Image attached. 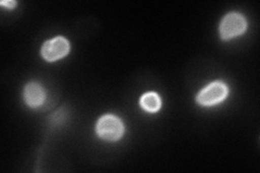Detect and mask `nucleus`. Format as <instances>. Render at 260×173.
I'll return each instance as SVG.
<instances>
[{
	"instance_id": "1",
	"label": "nucleus",
	"mask_w": 260,
	"mask_h": 173,
	"mask_svg": "<svg viewBox=\"0 0 260 173\" xmlns=\"http://www.w3.org/2000/svg\"><path fill=\"white\" fill-rule=\"evenodd\" d=\"M96 133L107 141H117L124 134V125L116 116L105 115L96 123Z\"/></svg>"
},
{
	"instance_id": "2",
	"label": "nucleus",
	"mask_w": 260,
	"mask_h": 173,
	"mask_svg": "<svg viewBox=\"0 0 260 173\" xmlns=\"http://www.w3.org/2000/svg\"><path fill=\"white\" fill-rule=\"evenodd\" d=\"M247 26L244 16L237 12H231L225 15L220 24V35L222 39H231L245 31Z\"/></svg>"
},
{
	"instance_id": "3",
	"label": "nucleus",
	"mask_w": 260,
	"mask_h": 173,
	"mask_svg": "<svg viewBox=\"0 0 260 173\" xmlns=\"http://www.w3.org/2000/svg\"><path fill=\"white\" fill-rule=\"evenodd\" d=\"M228 95V88L221 81H215L204 88L198 95V102L203 106H213L222 102Z\"/></svg>"
},
{
	"instance_id": "4",
	"label": "nucleus",
	"mask_w": 260,
	"mask_h": 173,
	"mask_svg": "<svg viewBox=\"0 0 260 173\" xmlns=\"http://www.w3.org/2000/svg\"><path fill=\"white\" fill-rule=\"evenodd\" d=\"M70 52V43L64 37H55L47 41L42 48V55L48 62L58 61Z\"/></svg>"
},
{
	"instance_id": "5",
	"label": "nucleus",
	"mask_w": 260,
	"mask_h": 173,
	"mask_svg": "<svg viewBox=\"0 0 260 173\" xmlns=\"http://www.w3.org/2000/svg\"><path fill=\"white\" fill-rule=\"evenodd\" d=\"M24 100L30 107H38L44 104L46 100V94L44 89L35 82H30L24 90Z\"/></svg>"
},
{
	"instance_id": "6",
	"label": "nucleus",
	"mask_w": 260,
	"mask_h": 173,
	"mask_svg": "<svg viewBox=\"0 0 260 173\" xmlns=\"http://www.w3.org/2000/svg\"><path fill=\"white\" fill-rule=\"evenodd\" d=\"M140 104L142 106V109L145 110L149 113H156L160 109V97L156 93H145L142 95Z\"/></svg>"
},
{
	"instance_id": "7",
	"label": "nucleus",
	"mask_w": 260,
	"mask_h": 173,
	"mask_svg": "<svg viewBox=\"0 0 260 173\" xmlns=\"http://www.w3.org/2000/svg\"><path fill=\"white\" fill-rule=\"evenodd\" d=\"M16 5V3L14 2H3L2 3V6H6L8 7V9H12V8H14Z\"/></svg>"
}]
</instances>
